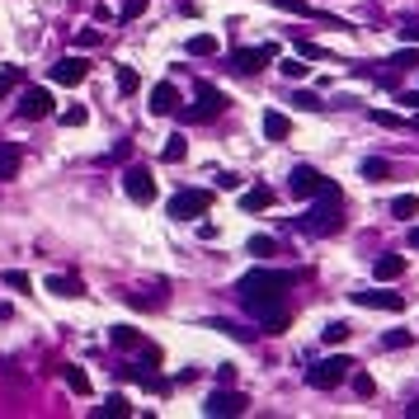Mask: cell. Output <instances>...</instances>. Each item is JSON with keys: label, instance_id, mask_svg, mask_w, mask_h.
<instances>
[{"label": "cell", "instance_id": "7", "mask_svg": "<svg viewBox=\"0 0 419 419\" xmlns=\"http://www.w3.org/2000/svg\"><path fill=\"white\" fill-rule=\"evenodd\" d=\"M330 184H335V179L321 174L316 165H292V174H288V193H292V198H316V193H325Z\"/></svg>", "mask_w": 419, "mask_h": 419}, {"label": "cell", "instance_id": "27", "mask_svg": "<svg viewBox=\"0 0 419 419\" xmlns=\"http://www.w3.org/2000/svg\"><path fill=\"white\" fill-rule=\"evenodd\" d=\"M358 170H363V179H373V184H377V179H387V174H391V165L382 160V155H368Z\"/></svg>", "mask_w": 419, "mask_h": 419}, {"label": "cell", "instance_id": "28", "mask_svg": "<svg viewBox=\"0 0 419 419\" xmlns=\"http://www.w3.org/2000/svg\"><path fill=\"white\" fill-rule=\"evenodd\" d=\"M349 335H354V325H349V321H330V325L321 330V340H325V344H344Z\"/></svg>", "mask_w": 419, "mask_h": 419}, {"label": "cell", "instance_id": "19", "mask_svg": "<svg viewBox=\"0 0 419 419\" xmlns=\"http://www.w3.org/2000/svg\"><path fill=\"white\" fill-rule=\"evenodd\" d=\"M245 254H254V259H273V254H278V240H273V236H250Z\"/></svg>", "mask_w": 419, "mask_h": 419}, {"label": "cell", "instance_id": "32", "mask_svg": "<svg viewBox=\"0 0 419 419\" xmlns=\"http://www.w3.org/2000/svg\"><path fill=\"white\" fill-rule=\"evenodd\" d=\"M66 387L76 391V396H90V377H85V368H66Z\"/></svg>", "mask_w": 419, "mask_h": 419}, {"label": "cell", "instance_id": "38", "mask_svg": "<svg viewBox=\"0 0 419 419\" xmlns=\"http://www.w3.org/2000/svg\"><path fill=\"white\" fill-rule=\"evenodd\" d=\"M76 43H80V47H99V43H104V33H99V29H80Z\"/></svg>", "mask_w": 419, "mask_h": 419}, {"label": "cell", "instance_id": "5", "mask_svg": "<svg viewBox=\"0 0 419 419\" xmlns=\"http://www.w3.org/2000/svg\"><path fill=\"white\" fill-rule=\"evenodd\" d=\"M207 207H212V188H179L170 198V217L193 221V217H207Z\"/></svg>", "mask_w": 419, "mask_h": 419}, {"label": "cell", "instance_id": "39", "mask_svg": "<svg viewBox=\"0 0 419 419\" xmlns=\"http://www.w3.org/2000/svg\"><path fill=\"white\" fill-rule=\"evenodd\" d=\"M278 10H288V15H311V5L307 0H273Z\"/></svg>", "mask_w": 419, "mask_h": 419}, {"label": "cell", "instance_id": "15", "mask_svg": "<svg viewBox=\"0 0 419 419\" xmlns=\"http://www.w3.org/2000/svg\"><path fill=\"white\" fill-rule=\"evenodd\" d=\"M264 137L269 141H288L292 137V118L278 113V109H264Z\"/></svg>", "mask_w": 419, "mask_h": 419}, {"label": "cell", "instance_id": "41", "mask_svg": "<svg viewBox=\"0 0 419 419\" xmlns=\"http://www.w3.org/2000/svg\"><path fill=\"white\" fill-rule=\"evenodd\" d=\"M368 118H373V123H382V127H401V118H396V113H387V109H382V113H368Z\"/></svg>", "mask_w": 419, "mask_h": 419}, {"label": "cell", "instance_id": "4", "mask_svg": "<svg viewBox=\"0 0 419 419\" xmlns=\"http://www.w3.org/2000/svg\"><path fill=\"white\" fill-rule=\"evenodd\" d=\"M221 109H226V94H221L217 85L198 80V90H193V109H184V118H188V123H212Z\"/></svg>", "mask_w": 419, "mask_h": 419}, {"label": "cell", "instance_id": "21", "mask_svg": "<svg viewBox=\"0 0 419 419\" xmlns=\"http://www.w3.org/2000/svg\"><path fill=\"white\" fill-rule=\"evenodd\" d=\"M47 292H57V297H85V288H80V278H62V273H52V278H47Z\"/></svg>", "mask_w": 419, "mask_h": 419}, {"label": "cell", "instance_id": "20", "mask_svg": "<svg viewBox=\"0 0 419 419\" xmlns=\"http://www.w3.org/2000/svg\"><path fill=\"white\" fill-rule=\"evenodd\" d=\"M391 217L415 221V217H419V198H415V193H401V198H391Z\"/></svg>", "mask_w": 419, "mask_h": 419}, {"label": "cell", "instance_id": "44", "mask_svg": "<svg viewBox=\"0 0 419 419\" xmlns=\"http://www.w3.org/2000/svg\"><path fill=\"white\" fill-rule=\"evenodd\" d=\"M217 382H221V387H231V382H236V368H231V363H226V368H217Z\"/></svg>", "mask_w": 419, "mask_h": 419}, {"label": "cell", "instance_id": "16", "mask_svg": "<svg viewBox=\"0 0 419 419\" xmlns=\"http://www.w3.org/2000/svg\"><path fill=\"white\" fill-rule=\"evenodd\" d=\"M269 202H273V188H269V184H254V188L240 193V207H245V212H264Z\"/></svg>", "mask_w": 419, "mask_h": 419}, {"label": "cell", "instance_id": "23", "mask_svg": "<svg viewBox=\"0 0 419 419\" xmlns=\"http://www.w3.org/2000/svg\"><path fill=\"white\" fill-rule=\"evenodd\" d=\"M188 155V141H184V132H174L170 141H165V151H160V160H170V165H179Z\"/></svg>", "mask_w": 419, "mask_h": 419}, {"label": "cell", "instance_id": "46", "mask_svg": "<svg viewBox=\"0 0 419 419\" xmlns=\"http://www.w3.org/2000/svg\"><path fill=\"white\" fill-rule=\"evenodd\" d=\"M410 245H415V250H419V226H415V231H410Z\"/></svg>", "mask_w": 419, "mask_h": 419}, {"label": "cell", "instance_id": "36", "mask_svg": "<svg viewBox=\"0 0 419 419\" xmlns=\"http://www.w3.org/2000/svg\"><path fill=\"white\" fill-rule=\"evenodd\" d=\"M146 5H151V0H123V19H141Z\"/></svg>", "mask_w": 419, "mask_h": 419}, {"label": "cell", "instance_id": "30", "mask_svg": "<svg viewBox=\"0 0 419 419\" xmlns=\"http://www.w3.org/2000/svg\"><path fill=\"white\" fill-rule=\"evenodd\" d=\"M141 90V76L132 66H118V94H137Z\"/></svg>", "mask_w": 419, "mask_h": 419}, {"label": "cell", "instance_id": "2", "mask_svg": "<svg viewBox=\"0 0 419 419\" xmlns=\"http://www.w3.org/2000/svg\"><path fill=\"white\" fill-rule=\"evenodd\" d=\"M292 226L302 236H335V231H340V226H344V193H340V184H330L325 193H316L307 212L292 217Z\"/></svg>", "mask_w": 419, "mask_h": 419}, {"label": "cell", "instance_id": "3", "mask_svg": "<svg viewBox=\"0 0 419 419\" xmlns=\"http://www.w3.org/2000/svg\"><path fill=\"white\" fill-rule=\"evenodd\" d=\"M354 368H358L354 358L335 354V358H321V363H316V368H311V373H307V382H311V387H316V391H335V387H340V382H344V377L354 373Z\"/></svg>", "mask_w": 419, "mask_h": 419}, {"label": "cell", "instance_id": "22", "mask_svg": "<svg viewBox=\"0 0 419 419\" xmlns=\"http://www.w3.org/2000/svg\"><path fill=\"white\" fill-rule=\"evenodd\" d=\"M410 344H415V330H387V335H382V349H391V354H401Z\"/></svg>", "mask_w": 419, "mask_h": 419}, {"label": "cell", "instance_id": "9", "mask_svg": "<svg viewBox=\"0 0 419 419\" xmlns=\"http://www.w3.org/2000/svg\"><path fill=\"white\" fill-rule=\"evenodd\" d=\"M19 118H24V123H38V118H47V113H52V94L43 90V85H29V90L19 94Z\"/></svg>", "mask_w": 419, "mask_h": 419}, {"label": "cell", "instance_id": "43", "mask_svg": "<svg viewBox=\"0 0 419 419\" xmlns=\"http://www.w3.org/2000/svg\"><path fill=\"white\" fill-rule=\"evenodd\" d=\"M217 188H240V174H231V170L217 174Z\"/></svg>", "mask_w": 419, "mask_h": 419}, {"label": "cell", "instance_id": "25", "mask_svg": "<svg viewBox=\"0 0 419 419\" xmlns=\"http://www.w3.org/2000/svg\"><path fill=\"white\" fill-rule=\"evenodd\" d=\"M391 66H396V71H415V66H419V43H405L401 52L391 57Z\"/></svg>", "mask_w": 419, "mask_h": 419}, {"label": "cell", "instance_id": "12", "mask_svg": "<svg viewBox=\"0 0 419 419\" xmlns=\"http://www.w3.org/2000/svg\"><path fill=\"white\" fill-rule=\"evenodd\" d=\"M354 302L358 307H377V311H405V297L401 292H354Z\"/></svg>", "mask_w": 419, "mask_h": 419}, {"label": "cell", "instance_id": "40", "mask_svg": "<svg viewBox=\"0 0 419 419\" xmlns=\"http://www.w3.org/2000/svg\"><path fill=\"white\" fill-rule=\"evenodd\" d=\"M5 283H10V288H19V292H29V288H33L29 273H19V269H15V273H5Z\"/></svg>", "mask_w": 419, "mask_h": 419}, {"label": "cell", "instance_id": "17", "mask_svg": "<svg viewBox=\"0 0 419 419\" xmlns=\"http://www.w3.org/2000/svg\"><path fill=\"white\" fill-rule=\"evenodd\" d=\"M127 415H132V405H127V396H118V391L104 396V405L94 410V419H127Z\"/></svg>", "mask_w": 419, "mask_h": 419}, {"label": "cell", "instance_id": "26", "mask_svg": "<svg viewBox=\"0 0 419 419\" xmlns=\"http://www.w3.org/2000/svg\"><path fill=\"white\" fill-rule=\"evenodd\" d=\"M109 340L118 344V349H141V335H137L132 325H113V330H109Z\"/></svg>", "mask_w": 419, "mask_h": 419}, {"label": "cell", "instance_id": "35", "mask_svg": "<svg viewBox=\"0 0 419 419\" xmlns=\"http://www.w3.org/2000/svg\"><path fill=\"white\" fill-rule=\"evenodd\" d=\"M297 57H307V62H321V57H330L321 43H297Z\"/></svg>", "mask_w": 419, "mask_h": 419}, {"label": "cell", "instance_id": "29", "mask_svg": "<svg viewBox=\"0 0 419 419\" xmlns=\"http://www.w3.org/2000/svg\"><path fill=\"white\" fill-rule=\"evenodd\" d=\"M278 71H283L288 80H302V76L311 71V66H307V57H283V62H278Z\"/></svg>", "mask_w": 419, "mask_h": 419}, {"label": "cell", "instance_id": "14", "mask_svg": "<svg viewBox=\"0 0 419 419\" xmlns=\"http://www.w3.org/2000/svg\"><path fill=\"white\" fill-rule=\"evenodd\" d=\"M401 273H405V254H377V264H373L377 283H396Z\"/></svg>", "mask_w": 419, "mask_h": 419}, {"label": "cell", "instance_id": "8", "mask_svg": "<svg viewBox=\"0 0 419 419\" xmlns=\"http://www.w3.org/2000/svg\"><path fill=\"white\" fill-rule=\"evenodd\" d=\"M123 193L132 202H141V207H146V202H155V179H151V170H146V165H127L123 170Z\"/></svg>", "mask_w": 419, "mask_h": 419}, {"label": "cell", "instance_id": "13", "mask_svg": "<svg viewBox=\"0 0 419 419\" xmlns=\"http://www.w3.org/2000/svg\"><path fill=\"white\" fill-rule=\"evenodd\" d=\"M174 109H179V90H174L170 80H160V85L151 90V113L165 118V113H174Z\"/></svg>", "mask_w": 419, "mask_h": 419}, {"label": "cell", "instance_id": "11", "mask_svg": "<svg viewBox=\"0 0 419 419\" xmlns=\"http://www.w3.org/2000/svg\"><path fill=\"white\" fill-rule=\"evenodd\" d=\"M85 76H90V62H85V57H62V62L47 71L52 85H80Z\"/></svg>", "mask_w": 419, "mask_h": 419}, {"label": "cell", "instance_id": "1", "mask_svg": "<svg viewBox=\"0 0 419 419\" xmlns=\"http://www.w3.org/2000/svg\"><path fill=\"white\" fill-rule=\"evenodd\" d=\"M292 283H297V273H288V269H250L245 278L236 283L240 307L264 325V335H283V330L292 325V316L283 307V297H288Z\"/></svg>", "mask_w": 419, "mask_h": 419}, {"label": "cell", "instance_id": "47", "mask_svg": "<svg viewBox=\"0 0 419 419\" xmlns=\"http://www.w3.org/2000/svg\"><path fill=\"white\" fill-rule=\"evenodd\" d=\"M415 132H419V109H415Z\"/></svg>", "mask_w": 419, "mask_h": 419}, {"label": "cell", "instance_id": "45", "mask_svg": "<svg viewBox=\"0 0 419 419\" xmlns=\"http://www.w3.org/2000/svg\"><path fill=\"white\" fill-rule=\"evenodd\" d=\"M396 104H405V109H419V94H415V90H405L401 99H396Z\"/></svg>", "mask_w": 419, "mask_h": 419}, {"label": "cell", "instance_id": "34", "mask_svg": "<svg viewBox=\"0 0 419 419\" xmlns=\"http://www.w3.org/2000/svg\"><path fill=\"white\" fill-rule=\"evenodd\" d=\"M62 123H66V127H85V123H90V113L80 109V104H71V109L62 113Z\"/></svg>", "mask_w": 419, "mask_h": 419}, {"label": "cell", "instance_id": "10", "mask_svg": "<svg viewBox=\"0 0 419 419\" xmlns=\"http://www.w3.org/2000/svg\"><path fill=\"white\" fill-rule=\"evenodd\" d=\"M245 410H250V401L240 396V391H226V387L212 391V396L202 401V415H212V419L217 415H245Z\"/></svg>", "mask_w": 419, "mask_h": 419}, {"label": "cell", "instance_id": "31", "mask_svg": "<svg viewBox=\"0 0 419 419\" xmlns=\"http://www.w3.org/2000/svg\"><path fill=\"white\" fill-rule=\"evenodd\" d=\"M292 104H297V109H307V113H321V109H325L316 90H297V94H292Z\"/></svg>", "mask_w": 419, "mask_h": 419}, {"label": "cell", "instance_id": "37", "mask_svg": "<svg viewBox=\"0 0 419 419\" xmlns=\"http://www.w3.org/2000/svg\"><path fill=\"white\" fill-rule=\"evenodd\" d=\"M354 391H358V396H363V401H368V396H373V377H368V373H354Z\"/></svg>", "mask_w": 419, "mask_h": 419}, {"label": "cell", "instance_id": "42", "mask_svg": "<svg viewBox=\"0 0 419 419\" xmlns=\"http://www.w3.org/2000/svg\"><path fill=\"white\" fill-rule=\"evenodd\" d=\"M127 155H132V141H118V146L109 151V160H127Z\"/></svg>", "mask_w": 419, "mask_h": 419}, {"label": "cell", "instance_id": "18", "mask_svg": "<svg viewBox=\"0 0 419 419\" xmlns=\"http://www.w3.org/2000/svg\"><path fill=\"white\" fill-rule=\"evenodd\" d=\"M19 160H24V151H19L15 141H0V179H15Z\"/></svg>", "mask_w": 419, "mask_h": 419}, {"label": "cell", "instance_id": "33", "mask_svg": "<svg viewBox=\"0 0 419 419\" xmlns=\"http://www.w3.org/2000/svg\"><path fill=\"white\" fill-rule=\"evenodd\" d=\"M19 80H24V66H5V71H0V99H5V94L15 90Z\"/></svg>", "mask_w": 419, "mask_h": 419}, {"label": "cell", "instance_id": "24", "mask_svg": "<svg viewBox=\"0 0 419 419\" xmlns=\"http://www.w3.org/2000/svg\"><path fill=\"white\" fill-rule=\"evenodd\" d=\"M212 52H217V38H212V33H193V38H188V57H212Z\"/></svg>", "mask_w": 419, "mask_h": 419}, {"label": "cell", "instance_id": "6", "mask_svg": "<svg viewBox=\"0 0 419 419\" xmlns=\"http://www.w3.org/2000/svg\"><path fill=\"white\" fill-rule=\"evenodd\" d=\"M278 57V43H259V47H236L231 52V71L236 76H259L269 62Z\"/></svg>", "mask_w": 419, "mask_h": 419}]
</instances>
